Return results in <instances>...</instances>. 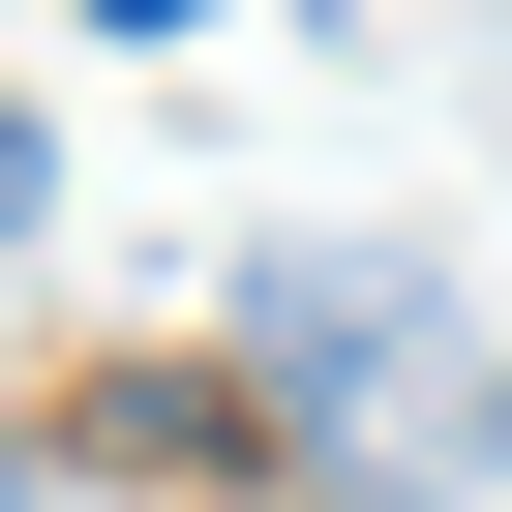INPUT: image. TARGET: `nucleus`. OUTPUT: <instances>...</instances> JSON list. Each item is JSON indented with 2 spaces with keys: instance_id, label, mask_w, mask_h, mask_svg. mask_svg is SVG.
<instances>
[{
  "instance_id": "1",
  "label": "nucleus",
  "mask_w": 512,
  "mask_h": 512,
  "mask_svg": "<svg viewBox=\"0 0 512 512\" xmlns=\"http://www.w3.org/2000/svg\"><path fill=\"white\" fill-rule=\"evenodd\" d=\"M241 362H272V422H302V452H362L332 512H422V482H452V392H482V362H452V302L392 272V241H272V272H241Z\"/></svg>"
},
{
  "instance_id": "2",
  "label": "nucleus",
  "mask_w": 512,
  "mask_h": 512,
  "mask_svg": "<svg viewBox=\"0 0 512 512\" xmlns=\"http://www.w3.org/2000/svg\"><path fill=\"white\" fill-rule=\"evenodd\" d=\"M31 241H61V121L0 91V272H31Z\"/></svg>"
},
{
  "instance_id": "3",
  "label": "nucleus",
  "mask_w": 512,
  "mask_h": 512,
  "mask_svg": "<svg viewBox=\"0 0 512 512\" xmlns=\"http://www.w3.org/2000/svg\"><path fill=\"white\" fill-rule=\"evenodd\" d=\"M452 482H512V362H482V392H452Z\"/></svg>"
},
{
  "instance_id": "4",
  "label": "nucleus",
  "mask_w": 512,
  "mask_h": 512,
  "mask_svg": "<svg viewBox=\"0 0 512 512\" xmlns=\"http://www.w3.org/2000/svg\"><path fill=\"white\" fill-rule=\"evenodd\" d=\"M91 31H211V0H91Z\"/></svg>"
},
{
  "instance_id": "5",
  "label": "nucleus",
  "mask_w": 512,
  "mask_h": 512,
  "mask_svg": "<svg viewBox=\"0 0 512 512\" xmlns=\"http://www.w3.org/2000/svg\"><path fill=\"white\" fill-rule=\"evenodd\" d=\"M0 482H31V452H0Z\"/></svg>"
}]
</instances>
